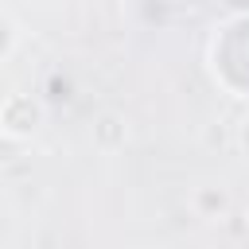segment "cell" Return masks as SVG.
<instances>
[{
	"label": "cell",
	"instance_id": "6da1fadb",
	"mask_svg": "<svg viewBox=\"0 0 249 249\" xmlns=\"http://www.w3.org/2000/svg\"><path fill=\"white\" fill-rule=\"evenodd\" d=\"M39 124H43V101H35L31 93H12L4 105H0V128L8 132V136H31V132H39Z\"/></svg>",
	"mask_w": 249,
	"mask_h": 249
},
{
	"label": "cell",
	"instance_id": "7a4b0ae2",
	"mask_svg": "<svg viewBox=\"0 0 249 249\" xmlns=\"http://www.w3.org/2000/svg\"><path fill=\"white\" fill-rule=\"evenodd\" d=\"M124 136H128V128H124V121H121L117 113H101V117H97V124H93V144H97L101 152H117V148L124 144Z\"/></svg>",
	"mask_w": 249,
	"mask_h": 249
},
{
	"label": "cell",
	"instance_id": "3957f363",
	"mask_svg": "<svg viewBox=\"0 0 249 249\" xmlns=\"http://www.w3.org/2000/svg\"><path fill=\"white\" fill-rule=\"evenodd\" d=\"M198 206L222 214V210H226V195H222V191H198Z\"/></svg>",
	"mask_w": 249,
	"mask_h": 249
},
{
	"label": "cell",
	"instance_id": "277c9868",
	"mask_svg": "<svg viewBox=\"0 0 249 249\" xmlns=\"http://www.w3.org/2000/svg\"><path fill=\"white\" fill-rule=\"evenodd\" d=\"M12 47H16V27H12V19L0 16V54H8Z\"/></svg>",
	"mask_w": 249,
	"mask_h": 249
},
{
	"label": "cell",
	"instance_id": "5b68a950",
	"mask_svg": "<svg viewBox=\"0 0 249 249\" xmlns=\"http://www.w3.org/2000/svg\"><path fill=\"white\" fill-rule=\"evenodd\" d=\"M237 144L249 152V121H241V124H237Z\"/></svg>",
	"mask_w": 249,
	"mask_h": 249
},
{
	"label": "cell",
	"instance_id": "8992f818",
	"mask_svg": "<svg viewBox=\"0 0 249 249\" xmlns=\"http://www.w3.org/2000/svg\"><path fill=\"white\" fill-rule=\"evenodd\" d=\"M245 222H249V206H245Z\"/></svg>",
	"mask_w": 249,
	"mask_h": 249
}]
</instances>
